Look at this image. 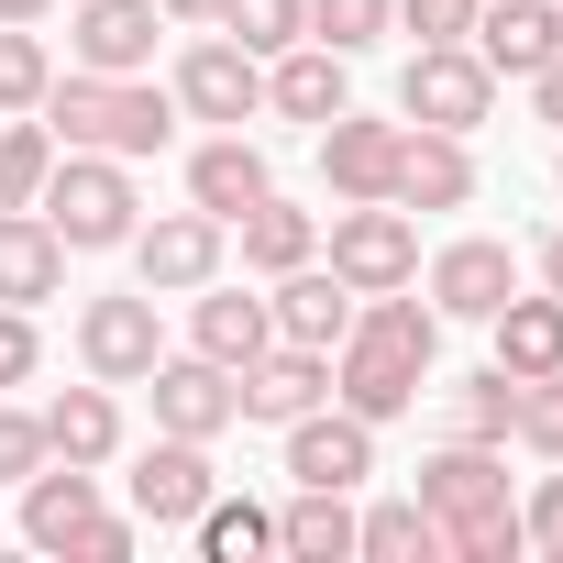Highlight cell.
<instances>
[{
    "instance_id": "34",
    "label": "cell",
    "mask_w": 563,
    "mask_h": 563,
    "mask_svg": "<svg viewBox=\"0 0 563 563\" xmlns=\"http://www.w3.org/2000/svg\"><path fill=\"white\" fill-rule=\"evenodd\" d=\"M387 23H398V0H310V45H332V56H365Z\"/></svg>"
},
{
    "instance_id": "37",
    "label": "cell",
    "mask_w": 563,
    "mask_h": 563,
    "mask_svg": "<svg viewBox=\"0 0 563 563\" xmlns=\"http://www.w3.org/2000/svg\"><path fill=\"white\" fill-rule=\"evenodd\" d=\"M508 431L563 464V365H552V376H519V420H508Z\"/></svg>"
},
{
    "instance_id": "15",
    "label": "cell",
    "mask_w": 563,
    "mask_h": 563,
    "mask_svg": "<svg viewBox=\"0 0 563 563\" xmlns=\"http://www.w3.org/2000/svg\"><path fill=\"white\" fill-rule=\"evenodd\" d=\"M210 486H221V475H210V442L155 431V442L133 453V508H144L155 530H166V519H199V508H210Z\"/></svg>"
},
{
    "instance_id": "28",
    "label": "cell",
    "mask_w": 563,
    "mask_h": 563,
    "mask_svg": "<svg viewBox=\"0 0 563 563\" xmlns=\"http://www.w3.org/2000/svg\"><path fill=\"white\" fill-rule=\"evenodd\" d=\"M276 552H299V563H343V552H354V508H343V486H299L288 519H276Z\"/></svg>"
},
{
    "instance_id": "14",
    "label": "cell",
    "mask_w": 563,
    "mask_h": 563,
    "mask_svg": "<svg viewBox=\"0 0 563 563\" xmlns=\"http://www.w3.org/2000/svg\"><path fill=\"white\" fill-rule=\"evenodd\" d=\"M398 210H464L475 199V155L464 133H431V122H398Z\"/></svg>"
},
{
    "instance_id": "26",
    "label": "cell",
    "mask_w": 563,
    "mask_h": 563,
    "mask_svg": "<svg viewBox=\"0 0 563 563\" xmlns=\"http://www.w3.org/2000/svg\"><path fill=\"white\" fill-rule=\"evenodd\" d=\"M188 332H199V354H210V365H232V376H243V365H254V354L276 343V321H265V299H243V288H210Z\"/></svg>"
},
{
    "instance_id": "27",
    "label": "cell",
    "mask_w": 563,
    "mask_h": 563,
    "mask_svg": "<svg viewBox=\"0 0 563 563\" xmlns=\"http://www.w3.org/2000/svg\"><path fill=\"white\" fill-rule=\"evenodd\" d=\"M232 232H243V265H265V276H288V265H310V254H321V221H310V210H288L276 188H265Z\"/></svg>"
},
{
    "instance_id": "5",
    "label": "cell",
    "mask_w": 563,
    "mask_h": 563,
    "mask_svg": "<svg viewBox=\"0 0 563 563\" xmlns=\"http://www.w3.org/2000/svg\"><path fill=\"white\" fill-rule=\"evenodd\" d=\"M486 100H497V67H486L475 45H420V56H409V78H398V111H409V122H431V133H475V122H486Z\"/></svg>"
},
{
    "instance_id": "12",
    "label": "cell",
    "mask_w": 563,
    "mask_h": 563,
    "mask_svg": "<svg viewBox=\"0 0 563 563\" xmlns=\"http://www.w3.org/2000/svg\"><path fill=\"white\" fill-rule=\"evenodd\" d=\"M464 45H475L497 78H541V67L563 56V0H486Z\"/></svg>"
},
{
    "instance_id": "8",
    "label": "cell",
    "mask_w": 563,
    "mask_h": 563,
    "mask_svg": "<svg viewBox=\"0 0 563 563\" xmlns=\"http://www.w3.org/2000/svg\"><path fill=\"white\" fill-rule=\"evenodd\" d=\"M177 111H188V122H232V133H243V122L265 111V56H243L232 34L188 45V56H177Z\"/></svg>"
},
{
    "instance_id": "45",
    "label": "cell",
    "mask_w": 563,
    "mask_h": 563,
    "mask_svg": "<svg viewBox=\"0 0 563 563\" xmlns=\"http://www.w3.org/2000/svg\"><path fill=\"white\" fill-rule=\"evenodd\" d=\"M541 288H552V299H563V232H552V243H541Z\"/></svg>"
},
{
    "instance_id": "40",
    "label": "cell",
    "mask_w": 563,
    "mask_h": 563,
    "mask_svg": "<svg viewBox=\"0 0 563 563\" xmlns=\"http://www.w3.org/2000/svg\"><path fill=\"white\" fill-rule=\"evenodd\" d=\"M519 530H530V552H563V475H541V497L519 508Z\"/></svg>"
},
{
    "instance_id": "39",
    "label": "cell",
    "mask_w": 563,
    "mask_h": 563,
    "mask_svg": "<svg viewBox=\"0 0 563 563\" xmlns=\"http://www.w3.org/2000/svg\"><path fill=\"white\" fill-rule=\"evenodd\" d=\"M34 464H56V453H45V420H23V409H0V486H23Z\"/></svg>"
},
{
    "instance_id": "35",
    "label": "cell",
    "mask_w": 563,
    "mask_h": 563,
    "mask_svg": "<svg viewBox=\"0 0 563 563\" xmlns=\"http://www.w3.org/2000/svg\"><path fill=\"white\" fill-rule=\"evenodd\" d=\"M442 552H464V563H519V552H530V530H519V508L497 497V508L453 519V530H442Z\"/></svg>"
},
{
    "instance_id": "29",
    "label": "cell",
    "mask_w": 563,
    "mask_h": 563,
    "mask_svg": "<svg viewBox=\"0 0 563 563\" xmlns=\"http://www.w3.org/2000/svg\"><path fill=\"white\" fill-rule=\"evenodd\" d=\"M354 552H376V563H431V552H442V519H431L420 497H376V508L354 519Z\"/></svg>"
},
{
    "instance_id": "44",
    "label": "cell",
    "mask_w": 563,
    "mask_h": 563,
    "mask_svg": "<svg viewBox=\"0 0 563 563\" xmlns=\"http://www.w3.org/2000/svg\"><path fill=\"white\" fill-rule=\"evenodd\" d=\"M166 23H221V0H155Z\"/></svg>"
},
{
    "instance_id": "25",
    "label": "cell",
    "mask_w": 563,
    "mask_h": 563,
    "mask_svg": "<svg viewBox=\"0 0 563 563\" xmlns=\"http://www.w3.org/2000/svg\"><path fill=\"white\" fill-rule=\"evenodd\" d=\"M486 332H497V365H508V376H552V365H563V299H552V288H541V299L508 288V299L486 310Z\"/></svg>"
},
{
    "instance_id": "32",
    "label": "cell",
    "mask_w": 563,
    "mask_h": 563,
    "mask_svg": "<svg viewBox=\"0 0 563 563\" xmlns=\"http://www.w3.org/2000/svg\"><path fill=\"white\" fill-rule=\"evenodd\" d=\"M508 420H519V376L508 365H486V376L453 387V442H508Z\"/></svg>"
},
{
    "instance_id": "42",
    "label": "cell",
    "mask_w": 563,
    "mask_h": 563,
    "mask_svg": "<svg viewBox=\"0 0 563 563\" xmlns=\"http://www.w3.org/2000/svg\"><path fill=\"white\" fill-rule=\"evenodd\" d=\"M67 552H78V563H122V552H133V519H89Z\"/></svg>"
},
{
    "instance_id": "4",
    "label": "cell",
    "mask_w": 563,
    "mask_h": 563,
    "mask_svg": "<svg viewBox=\"0 0 563 563\" xmlns=\"http://www.w3.org/2000/svg\"><path fill=\"white\" fill-rule=\"evenodd\" d=\"M332 276H343L354 299L409 288V276H420V232H409V210H398V199H343V221H332Z\"/></svg>"
},
{
    "instance_id": "18",
    "label": "cell",
    "mask_w": 563,
    "mask_h": 563,
    "mask_svg": "<svg viewBox=\"0 0 563 563\" xmlns=\"http://www.w3.org/2000/svg\"><path fill=\"white\" fill-rule=\"evenodd\" d=\"M265 321H276V343L332 354V343L354 332V288H343L332 265H288V276H276V299H265Z\"/></svg>"
},
{
    "instance_id": "20",
    "label": "cell",
    "mask_w": 563,
    "mask_h": 563,
    "mask_svg": "<svg viewBox=\"0 0 563 563\" xmlns=\"http://www.w3.org/2000/svg\"><path fill=\"white\" fill-rule=\"evenodd\" d=\"M508 497V475H497V442H442L431 464H420V508L453 530V519H475V508H497Z\"/></svg>"
},
{
    "instance_id": "7",
    "label": "cell",
    "mask_w": 563,
    "mask_h": 563,
    "mask_svg": "<svg viewBox=\"0 0 563 563\" xmlns=\"http://www.w3.org/2000/svg\"><path fill=\"white\" fill-rule=\"evenodd\" d=\"M155 431H177V442H221L232 420H243V387H232V365H210V354H155Z\"/></svg>"
},
{
    "instance_id": "41",
    "label": "cell",
    "mask_w": 563,
    "mask_h": 563,
    "mask_svg": "<svg viewBox=\"0 0 563 563\" xmlns=\"http://www.w3.org/2000/svg\"><path fill=\"white\" fill-rule=\"evenodd\" d=\"M23 376H34V321L0 310V387H23Z\"/></svg>"
},
{
    "instance_id": "43",
    "label": "cell",
    "mask_w": 563,
    "mask_h": 563,
    "mask_svg": "<svg viewBox=\"0 0 563 563\" xmlns=\"http://www.w3.org/2000/svg\"><path fill=\"white\" fill-rule=\"evenodd\" d=\"M530 89H541V122H563V56H552V67H541Z\"/></svg>"
},
{
    "instance_id": "30",
    "label": "cell",
    "mask_w": 563,
    "mask_h": 563,
    "mask_svg": "<svg viewBox=\"0 0 563 563\" xmlns=\"http://www.w3.org/2000/svg\"><path fill=\"white\" fill-rule=\"evenodd\" d=\"M188 530H199L210 563H254V552H276V519H265L254 497H221V486H210V508H199Z\"/></svg>"
},
{
    "instance_id": "47",
    "label": "cell",
    "mask_w": 563,
    "mask_h": 563,
    "mask_svg": "<svg viewBox=\"0 0 563 563\" xmlns=\"http://www.w3.org/2000/svg\"><path fill=\"white\" fill-rule=\"evenodd\" d=\"M552 177H563V166H552Z\"/></svg>"
},
{
    "instance_id": "13",
    "label": "cell",
    "mask_w": 563,
    "mask_h": 563,
    "mask_svg": "<svg viewBox=\"0 0 563 563\" xmlns=\"http://www.w3.org/2000/svg\"><path fill=\"white\" fill-rule=\"evenodd\" d=\"M321 177H332V199H387L398 188V122H365L354 100L321 122Z\"/></svg>"
},
{
    "instance_id": "11",
    "label": "cell",
    "mask_w": 563,
    "mask_h": 563,
    "mask_svg": "<svg viewBox=\"0 0 563 563\" xmlns=\"http://www.w3.org/2000/svg\"><path fill=\"white\" fill-rule=\"evenodd\" d=\"M155 34H166L155 0H78V23H67V45H78L89 78H144L155 67Z\"/></svg>"
},
{
    "instance_id": "46",
    "label": "cell",
    "mask_w": 563,
    "mask_h": 563,
    "mask_svg": "<svg viewBox=\"0 0 563 563\" xmlns=\"http://www.w3.org/2000/svg\"><path fill=\"white\" fill-rule=\"evenodd\" d=\"M34 12H45V0H0V23H34Z\"/></svg>"
},
{
    "instance_id": "16",
    "label": "cell",
    "mask_w": 563,
    "mask_h": 563,
    "mask_svg": "<svg viewBox=\"0 0 563 563\" xmlns=\"http://www.w3.org/2000/svg\"><path fill=\"white\" fill-rule=\"evenodd\" d=\"M508 288H519V254L486 243V232H464V243L431 254V310H442V321H486Z\"/></svg>"
},
{
    "instance_id": "9",
    "label": "cell",
    "mask_w": 563,
    "mask_h": 563,
    "mask_svg": "<svg viewBox=\"0 0 563 563\" xmlns=\"http://www.w3.org/2000/svg\"><path fill=\"white\" fill-rule=\"evenodd\" d=\"M133 265H144V288H155V299L210 288V276H221V221H210L199 199L166 210V221H133Z\"/></svg>"
},
{
    "instance_id": "33",
    "label": "cell",
    "mask_w": 563,
    "mask_h": 563,
    "mask_svg": "<svg viewBox=\"0 0 563 563\" xmlns=\"http://www.w3.org/2000/svg\"><path fill=\"white\" fill-rule=\"evenodd\" d=\"M45 166H56V133H45V122H12V133H0V210H34V199H45Z\"/></svg>"
},
{
    "instance_id": "21",
    "label": "cell",
    "mask_w": 563,
    "mask_h": 563,
    "mask_svg": "<svg viewBox=\"0 0 563 563\" xmlns=\"http://www.w3.org/2000/svg\"><path fill=\"white\" fill-rule=\"evenodd\" d=\"M265 188H276V177H265V155H254L243 133H221V144H199V155H188V199H199L221 232H232V221H243Z\"/></svg>"
},
{
    "instance_id": "36",
    "label": "cell",
    "mask_w": 563,
    "mask_h": 563,
    "mask_svg": "<svg viewBox=\"0 0 563 563\" xmlns=\"http://www.w3.org/2000/svg\"><path fill=\"white\" fill-rule=\"evenodd\" d=\"M45 89H56L45 45H34L23 23H0V111H45Z\"/></svg>"
},
{
    "instance_id": "10",
    "label": "cell",
    "mask_w": 563,
    "mask_h": 563,
    "mask_svg": "<svg viewBox=\"0 0 563 563\" xmlns=\"http://www.w3.org/2000/svg\"><path fill=\"white\" fill-rule=\"evenodd\" d=\"M288 475L354 497V486L376 475V420H354V409H299V420H288Z\"/></svg>"
},
{
    "instance_id": "17",
    "label": "cell",
    "mask_w": 563,
    "mask_h": 563,
    "mask_svg": "<svg viewBox=\"0 0 563 563\" xmlns=\"http://www.w3.org/2000/svg\"><path fill=\"white\" fill-rule=\"evenodd\" d=\"M232 387H243V420H276V431H288L299 409L332 398V354H310V343H265Z\"/></svg>"
},
{
    "instance_id": "2",
    "label": "cell",
    "mask_w": 563,
    "mask_h": 563,
    "mask_svg": "<svg viewBox=\"0 0 563 563\" xmlns=\"http://www.w3.org/2000/svg\"><path fill=\"white\" fill-rule=\"evenodd\" d=\"M45 133L56 144H78V155H155L166 133H177V100L155 89V78H67V89H45Z\"/></svg>"
},
{
    "instance_id": "3",
    "label": "cell",
    "mask_w": 563,
    "mask_h": 563,
    "mask_svg": "<svg viewBox=\"0 0 563 563\" xmlns=\"http://www.w3.org/2000/svg\"><path fill=\"white\" fill-rule=\"evenodd\" d=\"M34 210L56 221L67 254H111V243H133V210H144V199H133L122 155H78V144H67V155L45 166V199H34Z\"/></svg>"
},
{
    "instance_id": "6",
    "label": "cell",
    "mask_w": 563,
    "mask_h": 563,
    "mask_svg": "<svg viewBox=\"0 0 563 563\" xmlns=\"http://www.w3.org/2000/svg\"><path fill=\"white\" fill-rule=\"evenodd\" d=\"M155 354H166V332H155V288H133V299H89V310H78V365H89L100 387H144Z\"/></svg>"
},
{
    "instance_id": "38",
    "label": "cell",
    "mask_w": 563,
    "mask_h": 563,
    "mask_svg": "<svg viewBox=\"0 0 563 563\" xmlns=\"http://www.w3.org/2000/svg\"><path fill=\"white\" fill-rule=\"evenodd\" d=\"M475 12H486V0H398V23H409L420 45H464V34H475Z\"/></svg>"
},
{
    "instance_id": "19",
    "label": "cell",
    "mask_w": 563,
    "mask_h": 563,
    "mask_svg": "<svg viewBox=\"0 0 563 563\" xmlns=\"http://www.w3.org/2000/svg\"><path fill=\"white\" fill-rule=\"evenodd\" d=\"M67 288V243L45 210H0V310H34Z\"/></svg>"
},
{
    "instance_id": "22",
    "label": "cell",
    "mask_w": 563,
    "mask_h": 563,
    "mask_svg": "<svg viewBox=\"0 0 563 563\" xmlns=\"http://www.w3.org/2000/svg\"><path fill=\"white\" fill-rule=\"evenodd\" d=\"M265 111H276V122H332V111H343V56L299 34L288 56L265 67Z\"/></svg>"
},
{
    "instance_id": "31",
    "label": "cell",
    "mask_w": 563,
    "mask_h": 563,
    "mask_svg": "<svg viewBox=\"0 0 563 563\" xmlns=\"http://www.w3.org/2000/svg\"><path fill=\"white\" fill-rule=\"evenodd\" d=\"M221 34H232L243 56H288V45L310 34V0H221Z\"/></svg>"
},
{
    "instance_id": "24",
    "label": "cell",
    "mask_w": 563,
    "mask_h": 563,
    "mask_svg": "<svg viewBox=\"0 0 563 563\" xmlns=\"http://www.w3.org/2000/svg\"><path fill=\"white\" fill-rule=\"evenodd\" d=\"M89 519H100L89 464H67V475H45V464H34V475H23V541H34V552H67Z\"/></svg>"
},
{
    "instance_id": "1",
    "label": "cell",
    "mask_w": 563,
    "mask_h": 563,
    "mask_svg": "<svg viewBox=\"0 0 563 563\" xmlns=\"http://www.w3.org/2000/svg\"><path fill=\"white\" fill-rule=\"evenodd\" d=\"M431 354H442V310H431V299L376 288V310H354V332L332 343V387H343V409H354V420H376V431H387V420L420 398Z\"/></svg>"
},
{
    "instance_id": "23",
    "label": "cell",
    "mask_w": 563,
    "mask_h": 563,
    "mask_svg": "<svg viewBox=\"0 0 563 563\" xmlns=\"http://www.w3.org/2000/svg\"><path fill=\"white\" fill-rule=\"evenodd\" d=\"M34 420H45V453H56V464H111V453H122L111 387H67V398H45Z\"/></svg>"
}]
</instances>
